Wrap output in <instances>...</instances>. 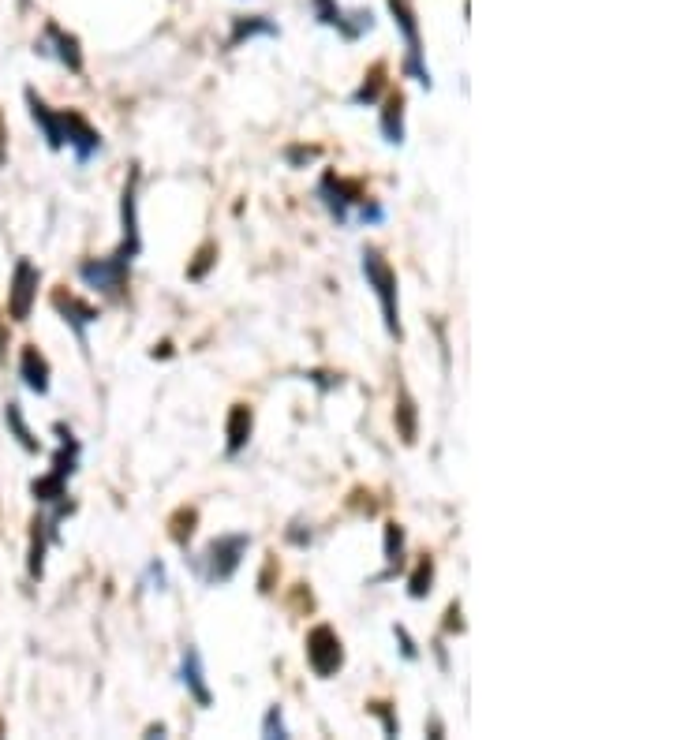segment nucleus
Masks as SVG:
<instances>
[{
    "label": "nucleus",
    "mask_w": 673,
    "mask_h": 740,
    "mask_svg": "<svg viewBox=\"0 0 673 740\" xmlns=\"http://www.w3.org/2000/svg\"><path fill=\"white\" fill-rule=\"evenodd\" d=\"M303 655H307V666L315 677L330 681L344 669V643L341 636L333 632V625H315L303 640Z\"/></svg>",
    "instance_id": "20e7f679"
},
{
    "label": "nucleus",
    "mask_w": 673,
    "mask_h": 740,
    "mask_svg": "<svg viewBox=\"0 0 673 740\" xmlns=\"http://www.w3.org/2000/svg\"><path fill=\"white\" fill-rule=\"evenodd\" d=\"M34 531H30V580H42L45 572V542H60V531H57V520L53 516H38L34 520Z\"/></svg>",
    "instance_id": "a211bd4d"
},
{
    "label": "nucleus",
    "mask_w": 673,
    "mask_h": 740,
    "mask_svg": "<svg viewBox=\"0 0 673 740\" xmlns=\"http://www.w3.org/2000/svg\"><path fill=\"white\" fill-rule=\"evenodd\" d=\"M4 348H8V337H4V329H0V352H4Z\"/></svg>",
    "instance_id": "58836bf2"
},
{
    "label": "nucleus",
    "mask_w": 673,
    "mask_h": 740,
    "mask_svg": "<svg viewBox=\"0 0 673 740\" xmlns=\"http://www.w3.org/2000/svg\"><path fill=\"white\" fill-rule=\"evenodd\" d=\"M434 557L430 554H423L416 561V569L408 572V598H416V602H423V598L434 591Z\"/></svg>",
    "instance_id": "a878e982"
},
{
    "label": "nucleus",
    "mask_w": 673,
    "mask_h": 740,
    "mask_svg": "<svg viewBox=\"0 0 673 740\" xmlns=\"http://www.w3.org/2000/svg\"><path fill=\"white\" fill-rule=\"evenodd\" d=\"M247 546H251V535H217V539L202 550L199 576L214 587L229 584L232 576L240 572V565H244Z\"/></svg>",
    "instance_id": "7ed1b4c3"
},
{
    "label": "nucleus",
    "mask_w": 673,
    "mask_h": 740,
    "mask_svg": "<svg viewBox=\"0 0 673 740\" xmlns=\"http://www.w3.org/2000/svg\"><path fill=\"white\" fill-rule=\"evenodd\" d=\"M30 494H34L38 505H57V501L68 498V483L49 471V475H42V479H34V483H30Z\"/></svg>",
    "instance_id": "bb28decb"
},
{
    "label": "nucleus",
    "mask_w": 673,
    "mask_h": 740,
    "mask_svg": "<svg viewBox=\"0 0 673 740\" xmlns=\"http://www.w3.org/2000/svg\"><path fill=\"white\" fill-rule=\"evenodd\" d=\"M251 430H255V412H251V404H232L229 408V442H225V453L229 456H240L247 449V442H251Z\"/></svg>",
    "instance_id": "aec40b11"
},
{
    "label": "nucleus",
    "mask_w": 673,
    "mask_h": 740,
    "mask_svg": "<svg viewBox=\"0 0 673 740\" xmlns=\"http://www.w3.org/2000/svg\"><path fill=\"white\" fill-rule=\"evenodd\" d=\"M311 12H315V19L322 27L337 30L344 42H359L363 34H371L374 30L371 8H352V12H348L337 0H311Z\"/></svg>",
    "instance_id": "0eeeda50"
},
{
    "label": "nucleus",
    "mask_w": 673,
    "mask_h": 740,
    "mask_svg": "<svg viewBox=\"0 0 673 740\" xmlns=\"http://www.w3.org/2000/svg\"><path fill=\"white\" fill-rule=\"evenodd\" d=\"M146 737H165V722H158V726L146 729Z\"/></svg>",
    "instance_id": "4c0bfd02"
},
{
    "label": "nucleus",
    "mask_w": 673,
    "mask_h": 740,
    "mask_svg": "<svg viewBox=\"0 0 673 740\" xmlns=\"http://www.w3.org/2000/svg\"><path fill=\"white\" fill-rule=\"evenodd\" d=\"M307 382H315L322 393H333V389H341V374H330V370H307Z\"/></svg>",
    "instance_id": "f704fd0d"
},
{
    "label": "nucleus",
    "mask_w": 673,
    "mask_h": 740,
    "mask_svg": "<svg viewBox=\"0 0 673 740\" xmlns=\"http://www.w3.org/2000/svg\"><path fill=\"white\" fill-rule=\"evenodd\" d=\"M120 221H124V240L113 251V258L120 266H128L143 255V228H139V169H131L124 195H120Z\"/></svg>",
    "instance_id": "423d86ee"
},
{
    "label": "nucleus",
    "mask_w": 673,
    "mask_h": 740,
    "mask_svg": "<svg viewBox=\"0 0 673 740\" xmlns=\"http://www.w3.org/2000/svg\"><path fill=\"white\" fill-rule=\"evenodd\" d=\"M146 576H150V584H158V591H165V565H161V561H154V565L146 569Z\"/></svg>",
    "instance_id": "c9c22d12"
},
{
    "label": "nucleus",
    "mask_w": 673,
    "mask_h": 740,
    "mask_svg": "<svg viewBox=\"0 0 673 740\" xmlns=\"http://www.w3.org/2000/svg\"><path fill=\"white\" fill-rule=\"evenodd\" d=\"M180 684L187 688V696L195 699L199 707H210L214 696H210V684H206V666H202V655L195 643L184 647V658H180Z\"/></svg>",
    "instance_id": "ddd939ff"
},
{
    "label": "nucleus",
    "mask_w": 673,
    "mask_h": 740,
    "mask_svg": "<svg viewBox=\"0 0 673 740\" xmlns=\"http://www.w3.org/2000/svg\"><path fill=\"white\" fill-rule=\"evenodd\" d=\"M453 632H464V610H460V602H453L449 610H445V621H442V636H453Z\"/></svg>",
    "instance_id": "72a5a7b5"
},
{
    "label": "nucleus",
    "mask_w": 673,
    "mask_h": 740,
    "mask_svg": "<svg viewBox=\"0 0 673 740\" xmlns=\"http://www.w3.org/2000/svg\"><path fill=\"white\" fill-rule=\"evenodd\" d=\"M34 53L57 60L60 68H68L72 75H83V45H79V38H75L72 30H64L60 23H53V19L45 23L42 38L34 42Z\"/></svg>",
    "instance_id": "6e6552de"
},
{
    "label": "nucleus",
    "mask_w": 673,
    "mask_h": 740,
    "mask_svg": "<svg viewBox=\"0 0 673 740\" xmlns=\"http://www.w3.org/2000/svg\"><path fill=\"white\" fill-rule=\"evenodd\" d=\"M393 423H397V434H401L404 445H416L419 408H416V397L408 393V385H397V412H393Z\"/></svg>",
    "instance_id": "5701e85b"
},
{
    "label": "nucleus",
    "mask_w": 673,
    "mask_h": 740,
    "mask_svg": "<svg viewBox=\"0 0 673 740\" xmlns=\"http://www.w3.org/2000/svg\"><path fill=\"white\" fill-rule=\"evenodd\" d=\"M262 737H292L285 726V711L273 703L270 711H266V718H262Z\"/></svg>",
    "instance_id": "7c9ffc66"
},
{
    "label": "nucleus",
    "mask_w": 673,
    "mask_h": 740,
    "mask_svg": "<svg viewBox=\"0 0 673 740\" xmlns=\"http://www.w3.org/2000/svg\"><path fill=\"white\" fill-rule=\"evenodd\" d=\"M27 109H30V120L42 128L45 146H49V150H64V124H60V113H53V109L38 98V90H27Z\"/></svg>",
    "instance_id": "f3484780"
},
{
    "label": "nucleus",
    "mask_w": 673,
    "mask_h": 740,
    "mask_svg": "<svg viewBox=\"0 0 673 740\" xmlns=\"http://www.w3.org/2000/svg\"><path fill=\"white\" fill-rule=\"evenodd\" d=\"M53 311L64 318V326L72 329L75 337H79V344L86 348V329H90L101 318L98 307H94V303H86V299H79L75 292H64V288H57V292H53Z\"/></svg>",
    "instance_id": "f8f14e48"
},
{
    "label": "nucleus",
    "mask_w": 673,
    "mask_h": 740,
    "mask_svg": "<svg viewBox=\"0 0 673 740\" xmlns=\"http://www.w3.org/2000/svg\"><path fill=\"white\" fill-rule=\"evenodd\" d=\"M318 157H322L318 146H288L285 150V161L292 165V169H303V165H311V161H318Z\"/></svg>",
    "instance_id": "2f4dec72"
},
{
    "label": "nucleus",
    "mask_w": 673,
    "mask_h": 740,
    "mask_svg": "<svg viewBox=\"0 0 673 740\" xmlns=\"http://www.w3.org/2000/svg\"><path fill=\"white\" fill-rule=\"evenodd\" d=\"M393 636H397V643H401L404 662H419V643L412 640V632H408L404 625H393Z\"/></svg>",
    "instance_id": "473e14b6"
},
{
    "label": "nucleus",
    "mask_w": 673,
    "mask_h": 740,
    "mask_svg": "<svg viewBox=\"0 0 673 740\" xmlns=\"http://www.w3.org/2000/svg\"><path fill=\"white\" fill-rule=\"evenodd\" d=\"M38 285H42V270L30 262V258H19L12 270V288H8V314L15 322H27L34 303H38Z\"/></svg>",
    "instance_id": "9d476101"
},
{
    "label": "nucleus",
    "mask_w": 673,
    "mask_h": 740,
    "mask_svg": "<svg viewBox=\"0 0 673 740\" xmlns=\"http://www.w3.org/2000/svg\"><path fill=\"white\" fill-rule=\"evenodd\" d=\"M359 266H363V281L378 296V307H382V322H386L389 337H404L401 326V296H397V273L389 266V258L382 255V247H363L359 255Z\"/></svg>",
    "instance_id": "f257e3e1"
},
{
    "label": "nucleus",
    "mask_w": 673,
    "mask_h": 740,
    "mask_svg": "<svg viewBox=\"0 0 673 740\" xmlns=\"http://www.w3.org/2000/svg\"><path fill=\"white\" fill-rule=\"evenodd\" d=\"M389 4V15H393V23H397V30H401L404 38V75L408 79H416L419 86H434V79H430V68L427 60H423V34H419V15H416V4L412 0H386Z\"/></svg>",
    "instance_id": "f03ea898"
},
{
    "label": "nucleus",
    "mask_w": 673,
    "mask_h": 740,
    "mask_svg": "<svg viewBox=\"0 0 673 740\" xmlns=\"http://www.w3.org/2000/svg\"><path fill=\"white\" fill-rule=\"evenodd\" d=\"M19 378H23V385H27L30 393H38V397L49 393L53 370H49V359L42 356L38 344H23V352H19Z\"/></svg>",
    "instance_id": "2eb2a0df"
},
{
    "label": "nucleus",
    "mask_w": 673,
    "mask_h": 740,
    "mask_svg": "<svg viewBox=\"0 0 673 740\" xmlns=\"http://www.w3.org/2000/svg\"><path fill=\"white\" fill-rule=\"evenodd\" d=\"M4 427L12 430V438L23 445L27 453H38V449H42V442L34 438V430L27 427V415H23V404H19V400H8V404H4Z\"/></svg>",
    "instance_id": "b1692460"
},
{
    "label": "nucleus",
    "mask_w": 673,
    "mask_h": 740,
    "mask_svg": "<svg viewBox=\"0 0 673 740\" xmlns=\"http://www.w3.org/2000/svg\"><path fill=\"white\" fill-rule=\"evenodd\" d=\"M367 714H374V718L382 722V733H386V737H401V718H397V711H393V703H386V699H371V703H367Z\"/></svg>",
    "instance_id": "cd10ccee"
},
{
    "label": "nucleus",
    "mask_w": 673,
    "mask_h": 740,
    "mask_svg": "<svg viewBox=\"0 0 673 740\" xmlns=\"http://www.w3.org/2000/svg\"><path fill=\"white\" fill-rule=\"evenodd\" d=\"M79 277L86 288H94L109 299H124V292H128V266H120L113 255L79 262Z\"/></svg>",
    "instance_id": "1a4fd4ad"
},
{
    "label": "nucleus",
    "mask_w": 673,
    "mask_h": 740,
    "mask_svg": "<svg viewBox=\"0 0 673 740\" xmlns=\"http://www.w3.org/2000/svg\"><path fill=\"white\" fill-rule=\"evenodd\" d=\"M378 105H382V109H378L382 139H386L389 146H401L404 143V105H408V101H404L401 90H386Z\"/></svg>",
    "instance_id": "dca6fc26"
},
{
    "label": "nucleus",
    "mask_w": 673,
    "mask_h": 740,
    "mask_svg": "<svg viewBox=\"0 0 673 740\" xmlns=\"http://www.w3.org/2000/svg\"><path fill=\"white\" fill-rule=\"evenodd\" d=\"M8 161V150H4V116H0V165Z\"/></svg>",
    "instance_id": "e433bc0d"
},
{
    "label": "nucleus",
    "mask_w": 673,
    "mask_h": 740,
    "mask_svg": "<svg viewBox=\"0 0 673 740\" xmlns=\"http://www.w3.org/2000/svg\"><path fill=\"white\" fill-rule=\"evenodd\" d=\"M30 8V0H19V12H27Z\"/></svg>",
    "instance_id": "ea45409f"
},
{
    "label": "nucleus",
    "mask_w": 673,
    "mask_h": 740,
    "mask_svg": "<svg viewBox=\"0 0 673 740\" xmlns=\"http://www.w3.org/2000/svg\"><path fill=\"white\" fill-rule=\"evenodd\" d=\"M277 34H281V27H277L273 19H266V15H236V19H232L229 49L251 42V38H277Z\"/></svg>",
    "instance_id": "412c9836"
},
{
    "label": "nucleus",
    "mask_w": 673,
    "mask_h": 740,
    "mask_svg": "<svg viewBox=\"0 0 673 740\" xmlns=\"http://www.w3.org/2000/svg\"><path fill=\"white\" fill-rule=\"evenodd\" d=\"M389 68H386V60H374L371 68H367V75H363V83L352 90V98H348V105H356V109H371V105H378L382 101V94L389 90Z\"/></svg>",
    "instance_id": "6ab92c4d"
},
{
    "label": "nucleus",
    "mask_w": 673,
    "mask_h": 740,
    "mask_svg": "<svg viewBox=\"0 0 673 740\" xmlns=\"http://www.w3.org/2000/svg\"><path fill=\"white\" fill-rule=\"evenodd\" d=\"M195 527H199V509H195V505H180L169 520V539L176 542L180 550H187L191 539H195Z\"/></svg>",
    "instance_id": "393cba45"
},
{
    "label": "nucleus",
    "mask_w": 673,
    "mask_h": 740,
    "mask_svg": "<svg viewBox=\"0 0 673 740\" xmlns=\"http://www.w3.org/2000/svg\"><path fill=\"white\" fill-rule=\"evenodd\" d=\"M356 221H363V225H382V221H386V206L367 195V199L356 206Z\"/></svg>",
    "instance_id": "c756f323"
},
{
    "label": "nucleus",
    "mask_w": 673,
    "mask_h": 740,
    "mask_svg": "<svg viewBox=\"0 0 673 740\" xmlns=\"http://www.w3.org/2000/svg\"><path fill=\"white\" fill-rule=\"evenodd\" d=\"M315 195H318V202L330 210V217L337 221V225H348V221H352V210L367 199V187L359 184V180L337 176V172H322Z\"/></svg>",
    "instance_id": "39448f33"
},
{
    "label": "nucleus",
    "mask_w": 673,
    "mask_h": 740,
    "mask_svg": "<svg viewBox=\"0 0 673 740\" xmlns=\"http://www.w3.org/2000/svg\"><path fill=\"white\" fill-rule=\"evenodd\" d=\"M57 438H60V449H57V456H53V475H60V479L68 483L75 471H79V453H83V445H79V438L72 434V427H64V423H57Z\"/></svg>",
    "instance_id": "4be33fe9"
},
{
    "label": "nucleus",
    "mask_w": 673,
    "mask_h": 740,
    "mask_svg": "<svg viewBox=\"0 0 673 740\" xmlns=\"http://www.w3.org/2000/svg\"><path fill=\"white\" fill-rule=\"evenodd\" d=\"M217 266V243H202L195 251V262L187 266V281H206V273Z\"/></svg>",
    "instance_id": "c85d7f7f"
},
{
    "label": "nucleus",
    "mask_w": 673,
    "mask_h": 740,
    "mask_svg": "<svg viewBox=\"0 0 673 740\" xmlns=\"http://www.w3.org/2000/svg\"><path fill=\"white\" fill-rule=\"evenodd\" d=\"M382 550H386V569L371 576V584H386V580H397L404 572V554H408V535H404V524L389 520L386 535H382Z\"/></svg>",
    "instance_id": "4468645a"
},
{
    "label": "nucleus",
    "mask_w": 673,
    "mask_h": 740,
    "mask_svg": "<svg viewBox=\"0 0 673 740\" xmlns=\"http://www.w3.org/2000/svg\"><path fill=\"white\" fill-rule=\"evenodd\" d=\"M60 124H64V146H72V154L79 165H86L90 157L101 154V135L98 128L86 120L79 109H60Z\"/></svg>",
    "instance_id": "9b49d317"
}]
</instances>
